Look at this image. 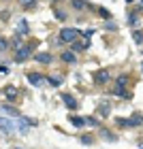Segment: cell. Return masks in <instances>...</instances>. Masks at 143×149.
Masks as SVG:
<instances>
[{
	"label": "cell",
	"mask_w": 143,
	"mask_h": 149,
	"mask_svg": "<svg viewBox=\"0 0 143 149\" xmlns=\"http://www.w3.org/2000/svg\"><path fill=\"white\" fill-rule=\"evenodd\" d=\"M98 13H100V17H107V19L111 17V13H109L107 9H103V6H100V9H98Z\"/></svg>",
	"instance_id": "obj_24"
},
{
	"label": "cell",
	"mask_w": 143,
	"mask_h": 149,
	"mask_svg": "<svg viewBox=\"0 0 143 149\" xmlns=\"http://www.w3.org/2000/svg\"><path fill=\"white\" fill-rule=\"evenodd\" d=\"M2 113L11 115V117H19V111L15 109V107H9V104H2Z\"/></svg>",
	"instance_id": "obj_12"
},
{
	"label": "cell",
	"mask_w": 143,
	"mask_h": 149,
	"mask_svg": "<svg viewBox=\"0 0 143 149\" xmlns=\"http://www.w3.org/2000/svg\"><path fill=\"white\" fill-rule=\"evenodd\" d=\"M141 2H143V0H141Z\"/></svg>",
	"instance_id": "obj_29"
},
{
	"label": "cell",
	"mask_w": 143,
	"mask_h": 149,
	"mask_svg": "<svg viewBox=\"0 0 143 149\" xmlns=\"http://www.w3.org/2000/svg\"><path fill=\"white\" fill-rule=\"evenodd\" d=\"M73 9L83 11V9H86V0H73Z\"/></svg>",
	"instance_id": "obj_19"
},
{
	"label": "cell",
	"mask_w": 143,
	"mask_h": 149,
	"mask_svg": "<svg viewBox=\"0 0 143 149\" xmlns=\"http://www.w3.org/2000/svg\"><path fill=\"white\" fill-rule=\"evenodd\" d=\"M88 45H90V40H77V38H75L73 43H71V47H73L75 51H83Z\"/></svg>",
	"instance_id": "obj_10"
},
{
	"label": "cell",
	"mask_w": 143,
	"mask_h": 149,
	"mask_svg": "<svg viewBox=\"0 0 143 149\" xmlns=\"http://www.w3.org/2000/svg\"><path fill=\"white\" fill-rule=\"evenodd\" d=\"M34 2H36V0H19V4H22V6H28V9H30V6H34Z\"/></svg>",
	"instance_id": "obj_23"
},
{
	"label": "cell",
	"mask_w": 143,
	"mask_h": 149,
	"mask_svg": "<svg viewBox=\"0 0 143 149\" xmlns=\"http://www.w3.org/2000/svg\"><path fill=\"white\" fill-rule=\"evenodd\" d=\"M100 139H105V141H118V136L111 132H107V130H100Z\"/></svg>",
	"instance_id": "obj_17"
},
{
	"label": "cell",
	"mask_w": 143,
	"mask_h": 149,
	"mask_svg": "<svg viewBox=\"0 0 143 149\" xmlns=\"http://www.w3.org/2000/svg\"><path fill=\"white\" fill-rule=\"evenodd\" d=\"M28 32H30V30H28V24H26L24 19H22V22L17 24V34H24V36H26Z\"/></svg>",
	"instance_id": "obj_13"
},
{
	"label": "cell",
	"mask_w": 143,
	"mask_h": 149,
	"mask_svg": "<svg viewBox=\"0 0 143 149\" xmlns=\"http://www.w3.org/2000/svg\"><path fill=\"white\" fill-rule=\"evenodd\" d=\"M69 121H71L75 128H83V126H86V119L79 117V115H69Z\"/></svg>",
	"instance_id": "obj_9"
},
{
	"label": "cell",
	"mask_w": 143,
	"mask_h": 149,
	"mask_svg": "<svg viewBox=\"0 0 143 149\" xmlns=\"http://www.w3.org/2000/svg\"><path fill=\"white\" fill-rule=\"evenodd\" d=\"M34 45L36 43H28V45H24V47H17V49H15V62H24V60L32 53Z\"/></svg>",
	"instance_id": "obj_2"
},
{
	"label": "cell",
	"mask_w": 143,
	"mask_h": 149,
	"mask_svg": "<svg viewBox=\"0 0 143 149\" xmlns=\"http://www.w3.org/2000/svg\"><path fill=\"white\" fill-rule=\"evenodd\" d=\"M81 141H83V143H86V145H90V143H94V139H92V136H83V139H81Z\"/></svg>",
	"instance_id": "obj_26"
},
{
	"label": "cell",
	"mask_w": 143,
	"mask_h": 149,
	"mask_svg": "<svg viewBox=\"0 0 143 149\" xmlns=\"http://www.w3.org/2000/svg\"><path fill=\"white\" fill-rule=\"evenodd\" d=\"M86 126H98V121L94 119V117H88V119H86Z\"/></svg>",
	"instance_id": "obj_25"
},
{
	"label": "cell",
	"mask_w": 143,
	"mask_h": 149,
	"mask_svg": "<svg viewBox=\"0 0 143 149\" xmlns=\"http://www.w3.org/2000/svg\"><path fill=\"white\" fill-rule=\"evenodd\" d=\"M4 96H6L9 102H15V100L19 98V90H17L15 85H6V87H4Z\"/></svg>",
	"instance_id": "obj_5"
},
{
	"label": "cell",
	"mask_w": 143,
	"mask_h": 149,
	"mask_svg": "<svg viewBox=\"0 0 143 149\" xmlns=\"http://www.w3.org/2000/svg\"><path fill=\"white\" fill-rule=\"evenodd\" d=\"M118 126H124V128H137V126H143V115H141V113H135L130 119H118Z\"/></svg>",
	"instance_id": "obj_1"
},
{
	"label": "cell",
	"mask_w": 143,
	"mask_h": 149,
	"mask_svg": "<svg viewBox=\"0 0 143 149\" xmlns=\"http://www.w3.org/2000/svg\"><path fill=\"white\" fill-rule=\"evenodd\" d=\"M109 111H111V107H109V104H100L98 107V115H100V117H107Z\"/></svg>",
	"instance_id": "obj_16"
},
{
	"label": "cell",
	"mask_w": 143,
	"mask_h": 149,
	"mask_svg": "<svg viewBox=\"0 0 143 149\" xmlns=\"http://www.w3.org/2000/svg\"><path fill=\"white\" fill-rule=\"evenodd\" d=\"M126 2H130V0H126Z\"/></svg>",
	"instance_id": "obj_28"
},
{
	"label": "cell",
	"mask_w": 143,
	"mask_h": 149,
	"mask_svg": "<svg viewBox=\"0 0 143 149\" xmlns=\"http://www.w3.org/2000/svg\"><path fill=\"white\" fill-rule=\"evenodd\" d=\"M141 70H143V64H141Z\"/></svg>",
	"instance_id": "obj_27"
},
{
	"label": "cell",
	"mask_w": 143,
	"mask_h": 149,
	"mask_svg": "<svg viewBox=\"0 0 143 149\" xmlns=\"http://www.w3.org/2000/svg\"><path fill=\"white\" fill-rule=\"evenodd\" d=\"M77 36H79V32L75 30V28H62V30H60V36H58V38L62 40V43H73Z\"/></svg>",
	"instance_id": "obj_3"
},
{
	"label": "cell",
	"mask_w": 143,
	"mask_h": 149,
	"mask_svg": "<svg viewBox=\"0 0 143 149\" xmlns=\"http://www.w3.org/2000/svg\"><path fill=\"white\" fill-rule=\"evenodd\" d=\"M113 94H115L118 98H130V94L126 92L124 85H115V87H113Z\"/></svg>",
	"instance_id": "obj_11"
},
{
	"label": "cell",
	"mask_w": 143,
	"mask_h": 149,
	"mask_svg": "<svg viewBox=\"0 0 143 149\" xmlns=\"http://www.w3.org/2000/svg\"><path fill=\"white\" fill-rule=\"evenodd\" d=\"M11 128H13V124H11V121H4V119H0V130H6V132H9Z\"/></svg>",
	"instance_id": "obj_20"
},
{
	"label": "cell",
	"mask_w": 143,
	"mask_h": 149,
	"mask_svg": "<svg viewBox=\"0 0 143 149\" xmlns=\"http://www.w3.org/2000/svg\"><path fill=\"white\" fill-rule=\"evenodd\" d=\"M6 49H9V40L4 36H0V51H6Z\"/></svg>",
	"instance_id": "obj_21"
},
{
	"label": "cell",
	"mask_w": 143,
	"mask_h": 149,
	"mask_svg": "<svg viewBox=\"0 0 143 149\" xmlns=\"http://www.w3.org/2000/svg\"><path fill=\"white\" fill-rule=\"evenodd\" d=\"M34 60L36 62H41V64H51V53H47V51H39L36 56H34Z\"/></svg>",
	"instance_id": "obj_7"
},
{
	"label": "cell",
	"mask_w": 143,
	"mask_h": 149,
	"mask_svg": "<svg viewBox=\"0 0 143 149\" xmlns=\"http://www.w3.org/2000/svg\"><path fill=\"white\" fill-rule=\"evenodd\" d=\"M109 79H111V77H109V70H96V72H94V81H96L98 85L107 83Z\"/></svg>",
	"instance_id": "obj_6"
},
{
	"label": "cell",
	"mask_w": 143,
	"mask_h": 149,
	"mask_svg": "<svg viewBox=\"0 0 143 149\" xmlns=\"http://www.w3.org/2000/svg\"><path fill=\"white\" fill-rule=\"evenodd\" d=\"M62 100H64V104L69 107L71 111H75V109H77V100H75V98L71 96V94H62Z\"/></svg>",
	"instance_id": "obj_8"
},
{
	"label": "cell",
	"mask_w": 143,
	"mask_h": 149,
	"mask_svg": "<svg viewBox=\"0 0 143 149\" xmlns=\"http://www.w3.org/2000/svg\"><path fill=\"white\" fill-rule=\"evenodd\" d=\"M62 62L73 64V62H75V53H73V51H64V53H62Z\"/></svg>",
	"instance_id": "obj_14"
},
{
	"label": "cell",
	"mask_w": 143,
	"mask_h": 149,
	"mask_svg": "<svg viewBox=\"0 0 143 149\" xmlns=\"http://www.w3.org/2000/svg\"><path fill=\"white\" fill-rule=\"evenodd\" d=\"M132 38H135V43H137V45H143V32L135 30V32H132Z\"/></svg>",
	"instance_id": "obj_18"
},
{
	"label": "cell",
	"mask_w": 143,
	"mask_h": 149,
	"mask_svg": "<svg viewBox=\"0 0 143 149\" xmlns=\"http://www.w3.org/2000/svg\"><path fill=\"white\" fill-rule=\"evenodd\" d=\"M47 77H43V74H39V72H28V83L32 85V87H43L47 81H45Z\"/></svg>",
	"instance_id": "obj_4"
},
{
	"label": "cell",
	"mask_w": 143,
	"mask_h": 149,
	"mask_svg": "<svg viewBox=\"0 0 143 149\" xmlns=\"http://www.w3.org/2000/svg\"><path fill=\"white\" fill-rule=\"evenodd\" d=\"M49 81H47V83L49 85H53V87H58L60 83H62V77H58V74H51V77H47Z\"/></svg>",
	"instance_id": "obj_15"
},
{
	"label": "cell",
	"mask_w": 143,
	"mask_h": 149,
	"mask_svg": "<svg viewBox=\"0 0 143 149\" xmlns=\"http://www.w3.org/2000/svg\"><path fill=\"white\" fill-rule=\"evenodd\" d=\"M126 81H128V77H126V74H120V77H118V81H115V85H126Z\"/></svg>",
	"instance_id": "obj_22"
}]
</instances>
